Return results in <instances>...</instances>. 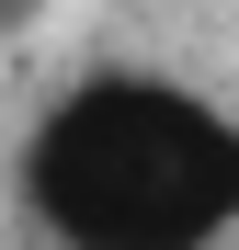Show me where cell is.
<instances>
[{"instance_id": "6da1fadb", "label": "cell", "mask_w": 239, "mask_h": 250, "mask_svg": "<svg viewBox=\"0 0 239 250\" xmlns=\"http://www.w3.org/2000/svg\"><path fill=\"white\" fill-rule=\"evenodd\" d=\"M12 205L46 250H228L239 114L171 68H80L23 125Z\"/></svg>"}, {"instance_id": "7a4b0ae2", "label": "cell", "mask_w": 239, "mask_h": 250, "mask_svg": "<svg viewBox=\"0 0 239 250\" xmlns=\"http://www.w3.org/2000/svg\"><path fill=\"white\" fill-rule=\"evenodd\" d=\"M12 23H34V0H0V34H12Z\"/></svg>"}]
</instances>
